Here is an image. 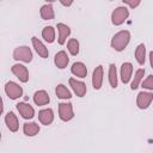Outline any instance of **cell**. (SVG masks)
<instances>
[{"mask_svg": "<svg viewBox=\"0 0 153 153\" xmlns=\"http://www.w3.org/2000/svg\"><path fill=\"white\" fill-rule=\"evenodd\" d=\"M152 99H153V93L142 91V92H140V93L137 94L136 104H137V106H139L140 109H147V108L149 106Z\"/></svg>", "mask_w": 153, "mask_h": 153, "instance_id": "cell-7", "label": "cell"}, {"mask_svg": "<svg viewBox=\"0 0 153 153\" xmlns=\"http://www.w3.org/2000/svg\"><path fill=\"white\" fill-rule=\"evenodd\" d=\"M42 37L48 42V43H53L55 39V30L53 26H45L42 30Z\"/></svg>", "mask_w": 153, "mask_h": 153, "instance_id": "cell-22", "label": "cell"}, {"mask_svg": "<svg viewBox=\"0 0 153 153\" xmlns=\"http://www.w3.org/2000/svg\"><path fill=\"white\" fill-rule=\"evenodd\" d=\"M5 122H6V124H7V128H8L11 131H17V130H18L19 123H18V120H17L16 115H14L12 111H10V112L6 115Z\"/></svg>", "mask_w": 153, "mask_h": 153, "instance_id": "cell-16", "label": "cell"}, {"mask_svg": "<svg viewBox=\"0 0 153 153\" xmlns=\"http://www.w3.org/2000/svg\"><path fill=\"white\" fill-rule=\"evenodd\" d=\"M69 85L72 86L73 91L75 92V94L78 97H84L85 96V93H86V85L82 81H79L76 79L71 78L69 79Z\"/></svg>", "mask_w": 153, "mask_h": 153, "instance_id": "cell-9", "label": "cell"}, {"mask_svg": "<svg viewBox=\"0 0 153 153\" xmlns=\"http://www.w3.org/2000/svg\"><path fill=\"white\" fill-rule=\"evenodd\" d=\"M38 120L44 126H48L53 122L54 120V112L51 109H44V110H41L38 112Z\"/></svg>", "mask_w": 153, "mask_h": 153, "instance_id": "cell-11", "label": "cell"}, {"mask_svg": "<svg viewBox=\"0 0 153 153\" xmlns=\"http://www.w3.org/2000/svg\"><path fill=\"white\" fill-rule=\"evenodd\" d=\"M131 72H133V66L130 62H124L121 66V79L123 84H127L130 80Z\"/></svg>", "mask_w": 153, "mask_h": 153, "instance_id": "cell-13", "label": "cell"}, {"mask_svg": "<svg viewBox=\"0 0 153 153\" xmlns=\"http://www.w3.org/2000/svg\"><path fill=\"white\" fill-rule=\"evenodd\" d=\"M11 71H12V73H13L22 82H26V81L29 80V72H27V69H26L25 66L17 63V65H13V66H12Z\"/></svg>", "mask_w": 153, "mask_h": 153, "instance_id": "cell-6", "label": "cell"}, {"mask_svg": "<svg viewBox=\"0 0 153 153\" xmlns=\"http://www.w3.org/2000/svg\"><path fill=\"white\" fill-rule=\"evenodd\" d=\"M67 47H68V50L72 55H76L79 53V42L75 38H71Z\"/></svg>", "mask_w": 153, "mask_h": 153, "instance_id": "cell-26", "label": "cell"}, {"mask_svg": "<svg viewBox=\"0 0 153 153\" xmlns=\"http://www.w3.org/2000/svg\"><path fill=\"white\" fill-rule=\"evenodd\" d=\"M17 109L19 111V114L23 116V118H26V120H30L35 116V110L33 108L27 104V103H18L17 104Z\"/></svg>", "mask_w": 153, "mask_h": 153, "instance_id": "cell-8", "label": "cell"}, {"mask_svg": "<svg viewBox=\"0 0 153 153\" xmlns=\"http://www.w3.org/2000/svg\"><path fill=\"white\" fill-rule=\"evenodd\" d=\"M33 102L37 105H45V104H48L50 102V98H49V96H48V93L45 91L41 90V91L35 92V94H33Z\"/></svg>", "mask_w": 153, "mask_h": 153, "instance_id": "cell-17", "label": "cell"}, {"mask_svg": "<svg viewBox=\"0 0 153 153\" xmlns=\"http://www.w3.org/2000/svg\"><path fill=\"white\" fill-rule=\"evenodd\" d=\"M13 59L18 60V61H23V62H31V60H32V51L26 45L18 47L13 51Z\"/></svg>", "mask_w": 153, "mask_h": 153, "instance_id": "cell-2", "label": "cell"}, {"mask_svg": "<svg viewBox=\"0 0 153 153\" xmlns=\"http://www.w3.org/2000/svg\"><path fill=\"white\" fill-rule=\"evenodd\" d=\"M68 61H69L68 55H67V54H66V51H63V50L59 51V53L55 55V59H54L55 65H56L59 68H61V69L66 68V66L68 65Z\"/></svg>", "mask_w": 153, "mask_h": 153, "instance_id": "cell-14", "label": "cell"}, {"mask_svg": "<svg viewBox=\"0 0 153 153\" xmlns=\"http://www.w3.org/2000/svg\"><path fill=\"white\" fill-rule=\"evenodd\" d=\"M57 30H59V43L63 44L66 42V38L71 33V29H69L68 25H66L63 23H59L57 24Z\"/></svg>", "mask_w": 153, "mask_h": 153, "instance_id": "cell-15", "label": "cell"}, {"mask_svg": "<svg viewBox=\"0 0 153 153\" xmlns=\"http://www.w3.org/2000/svg\"><path fill=\"white\" fill-rule=\"evenodd\" d=\"M142 87L153 91V75H148V78L142 82Z\"/></svg>", "mask_w": 153, "mask_h": 153, "instance_id": "cell-27", "label": "cell"}, {"mask_svg": "<svg viewBox=\"0 0 153 153\" xmlns=\"http://www.w3.org/2000/svg\"><path fill=\"white\" fill-rule=\"evenodd\" d=\"M123 2H124V4H127V5H129V6H130V7H133V8L140 5V1H139V0H136V1H127V0L124 1V0H123Z\"/></svg>", "mask_w": 153, "mask_h": 153, "instance_id": "cell-28", "label": "cell"}, {"mask_svg": "<svg viewBox=\"0 0 153 153\" xmlns=\"http://www.w3.org/2000/svg\"><path fill=\"white\" fill-rule=\"evenodd\" d=\"M145 55H146V47L143 43L139 44L136 50H135V57L137 60V62L140 65H143L145 63Z\"/></svg>", "mask_w": 153, "mask_h": 153, "instance_id": "cell-23", "label": "cell"}, {"mask_svg": "<svg viewBox=\"0 0 153 153\" xmlns=\"http://www.w3.org/2000/svg\"><path fill=\"white\" fill-rule=\"evenodd\" d=\"M102 82H103V66H98L93 71V75H92L93 88L94 90H99L102 87Z\"/></svg>", "mask_w": 153, "mask_h": 153, "instance_id": "cell-10", "label": "cell"}, {"mask_svg": "<svg viewBox=\"0 0 153 153\" xmlns=\"http://www.w3.org/2000/svg\"><path fill=\"white\" fill-rule=\"evenodd\" d=\"M5 92L8 96V98L11 99H17L23 94V88L22 86H19L18 84L13 82V81H8L5 85Z\"/></svg>", "mask_w": 153, "mask_h": 153, "instance_id": "cell-3", "label": "cell"}, {"mask_svg": "<svg viewBox=\"0 0 153 153\" xmlns=\"http://www.w3.org/2000/svg\"><path fill=\"white\" fill-rule=\"evenodd\" d=\"M129 41H130V33H129V31H127V30L120 31V32H117L112 37V39H111V47L115 50H117V51H122L127 47V44L129 43Z\"/></svg>", "mask_w": 153, "mask_h": 153, "instance_id": "cell-1", "label": "cell"}, {"mask_svg": "<svg viewBox=\"0 0 153 153\" xmlns=\"http://www.w3.org/2000/svg\"><path fill=\"white\" fill-rule=\"evenodd\" d=\"M129 16V12L126 7H117L114 10L112 14H111V19H112V24L114 25H121Z\"/></svg>", "mask_w": 153, "mask_h": 153, "instance_id": "cell-4", "label": "cell"}, {"mask_svg": "<svg viewBox=\"0 0 153 153\" xmlns=\"http://www.w3.org/2000/svg\"><path fill=\"white\" fill-rule=\"evenodd\" d=\"M32 44H33L35 50L37 51V54H38L41 57H43V59H47V57H48V55H49L48 49L45 48V45H44L37 37H32Z\"/></svg>", "mask_w": 153, "mask_h": 153, "instance_id": "cell-12", "label": "cell"}, {"mask_svg": "<svg viewBox=\"0 0 153 153\" xmlns=\"http://www.w3.org/2000/svg\"><path fill=\"white\" fill-rule=\"evenodd\" d=\"M143 74H145V69L140 68V69H137V71H136L135 76H134V80H133L131 86H130V88H131V90H135V88H137V87H139V84H140L141 79L143 78Z\"/></svg>", "mask_w": 153, "mask_h": 153, "instance_id": "cell-25", "label": "cell"}, {"mask_svg": "<svg viewBox=\"0 0 153 153\" xmlns=\"http://www.w3.org/2000/svg\"><path fill=\"white\" fill-rule=\"evenodd\" d=\"M41 17L44 20H50L54 18V8L51 4H45L41 7Z\"/></svg>", "mask_w": 153, "mask_h": 153, "instance_id": "cell-20", "label": "cell"}, {"mask_svg": "<svg viewBox=\"0 0 153 153\" xmlns=\"http://www.w3.org/2000/svg\"><path fill=\"white\" fill-rule=\"evenodd\" d=\"M109 81L111 87H117V73H116V66L111 63L109 66Z\"/></svg>", "mask_w": 153, "mask_h": 153, "instance_id": "cell-24", "label": "cell"}, {"mask_svg": "<svg viewBox=\"0 0 153 153\" xmlns=\"http://www.w3.org/2000/svg\"><path fill=\"white\" fill-rule=\"evenodd\" d=\"M55 92H56V96H57L59 98H61V99H69V98L72 97L69 90H68L63 84H59V85L56 86Z\"/></svg>", "mask_w": 153, "mask_h": 153, "instance_id": "cell-21", "label": "cell"}, {"mask_svg": "<svg viewBox=\"0 0 153 153\" xmlns=\"http://www.w3.org/2000/svg\"><path fill=\"white\" fill-rule=\"evenodd\" d=\"M149 61H151V66H152V68H153V51L149 53Z\"/></svg>", "mask_w": 153, "mask_h": 153, "instance_id": "cell-29", "label": "cell"}, {"mask_svg": "<svg viewBox=\"0 0 153 153\" xmlns=\"http://www.w3.org/2000/svg\"><path fill=\"white\" fill-rule=\"evenodd\" d=\"M71 71H72V73L74 75L79 76V78H85L86 74H87V68H86V66L82 62H75V63H73Z\"/></svg>", "mask_w": 153, "mask_h": 153, "instance_id": "cell-18", "label": "cell"}, {"mask_svg": "<svg viewBox=\"0 0 153 153\" xmlns=\"http://www.w3.org/2000/svg\"><path fill=\"white\" fill-rule=\"evenodd\" d=\"M72 2H62V5H65V6H69Z\"/></svg>", "mask_w": 153, "mask_h": 153, "instance_id": "cell-30", "label": "cell"}, {"mask_svg": "<svg viewBox=\"0 0 153 153\" xmlns=\"http://www.w3.org/2000/svg\"><path fill=\"white\" fill-rule=\"evenodd\" d=\"M23 130H24V134L25 135H27V136H35L36 134H38L39 127L35 122H29V123H25L24 124Z\"/></svg>", "mask_w": 153, "mask_h": 153, "instance_id": "cell-19", "label": "cell"}, {"mask_svg": "<svg viewBox=\"0 0 153 153\" xmlns=\"http://www.w3.org/2000/svg\"><path fill=\"white\" fill-rule=\"evenodd\" d=\"M59 114L60 118L62 121H69L74 117L73 112V106L71 103H60L59 104Z\"/></svg>", "mask_w": 153, "mask_h": 153, "instance_id": "cell-5", "label": "cell"}]
</instances>
